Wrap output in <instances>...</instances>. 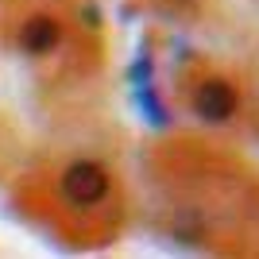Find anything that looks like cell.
I'll return each instance as SVG.
<instances>
[{
	"mask_svg": "<svg viewBox=\"0 0 259 259\" xmlns=\"http://www.w3.org/2000/svg\"><path fill=\"white\" fill-rule=\"evenodd\" d=\"M62 190L70 201H77V205H93V201H101L108 190V178L105 170H101L97 162H74L70 170H66L62 178Z\"/></svg>",
	"mask_w": 259,
	"mask_h": 259,
	"instance_id": "1",
	"label": "cell"
},
{
	"mask_svg": "<svg viewBox=\"0 0 259 259\" xmlns=\"http://www.w3.org/2000/svg\"><path fill=\"white\" fill-rule=\"evenodd\" d=\"M194 108H197L205 120L221 124V120L232 116V108H236V93H232V85H228V81H217V77H213V81H205V85H197Z\"/></svg>",
	"mask_w": 259,
	"mask_h": 259,
	"instance_id": "2",
	"label": "cell"
},
{
	"mask_svg": "<svg viewBox=\"0 0 259 259\" xmlns=\"http://www.w3.org/2000/svg\"><path fill=\"white\" fill-rule=\"evenodd\" d=\"M23 47L31 54H47L54 43H58V23L54 20H47V16H35L31 23H23Z\"/></svg>",
	"mask_w": 259,
	"mask_h": 259,
	"instance_id": "3",
	"label": "cell"
},
{
	"mask_svg": "<svg viewBox=\"0 0 259 259\" xmlns=\"http://www.w3.org/2000/svg\"><path fill=\"white\" fill-rule=\"evenodd\" d=\"M136 101H140L143 108H147V116L155 120V124H166V108L155 101V93H151V85H136Z\"/></svg>",
	"mask_w": 259,
	"mask_h": 259,
	"instance_id": "4",
	"label": "cell"
}]
</instances>
